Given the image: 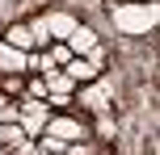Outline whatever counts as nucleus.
I'll use <instances>...</instances> for the list:
<instances>
[{"label":"nucleus","mask_w":160,"mask_h":155,"mask_svg":"<svg viewBox=\"0 0 160 155\" xmlns=\"http://www.w3.org/2000/svg\"><path fill=\"white\" fill-rule=\"evenodd\" d=\"M21 143H25L21 126H4V122H0V147H8V151H13V147H21Z\"/></svg>","instance_id":"obj_10"},{"label":"nucleus","mask_w":160,"mask_h":155,"mask_svg":"<svg viewBox=\"0 0 160 155\" xmlns=\"http://www.w3.org/2000/svg\"><path fill=\"white\" fill-rule=\"evenodd\" d=\"M97 130H101L97 139H110V130H114V126H110V113H101V117H97Z\"/></svg>","instance_id":"obj_15"},{"label":"nucleus","mask_w":160,"mask_h":155,"mask_svg":"<svg viewBox=\"0 0 160 155\" xmlns=\"http://www.w3.org/2000/svg\"><path fill=\"white\" fill-rule=\"evenodd\" d=\"M93 46H97V34L88 30V25H76V30L68 34V50H72V55H80V59H84Z\"/></svg>","instance_id":"obj_7"},{"label":"nucleus","mask_w":160,"mask_h":155,"mask_svg":"<svg viewBox=\"0 0 160 155\" xmlns=\"http://www.w3.org/2000/svg\"><path fill=\"white\" fill-rule=\"evenodd\" d=\"M63 71L72 75L76 84H88V80H97V75H101L93 63H88V59H80V55H72V59H68V63H63Z\"/></svg>","instance_id":"obj_8"},{"label":"nucleus","mask_w":160,"mask_h":155,"mask_svg":"<svg viewBox=\"0 0 160 155\" xmlns=\"http://www.w3.org/2000/svg\"><path fill=\"white\" fill-rule=\"evenodd\" d=\"M47 59H51L55 67H63L68 59H72V50H68V42H51V46H47Z\"/></svg>","instance_id":"obj_11"},{"label":"nucleus","mask_w":160,"mask_h":155,"mask_svg":"<svg viewBox=\"0 0 160 155\" xmlns=\"http://www.w3.org/2000/svg\"><path fill=\"white\" fill-rule=\"evenodd\" d=\"M0 92H4V97H13V92H25L21 75H0Z\"/></svg>","instance_id":"obj_12"},{"label":"nucleus","mask_w":160,"mask_h":155,"mask_svg":"<svg viewBox=\"0 0 160 155\" xmlns=\"http://www.w3.org/2000/svg\"><path fill=\"white\" fill-rule=\"evenodd\" d=\"M0 42H8V46L25 50V55L34 50V34H30V25H8V30H4V38H0Z\"/></svg>","instance_id":"obj_9"},{"label":"nucleus","mask_w":160,"mask_h":155,"mask_svg":"<svg viewBox=\"0 0 160 155\" xmlns=\"http://www.w3.org/2000/svg\"><path fill=\"white\" fill-rule=\"evenodd\" d=\"M110 17L118 34H148L160 21V4L156 0H127V4H114Z\"/></svg>","instance_id":"obj_1"},{"label":"nucleus","mask_w":160,"mask_h":155,"mask_svg":"<svg viewBox=\"0 0 160 155\" xmlns=\"http://www.w3.org/2000/svg\"><path fill=\"white\" fill-rule=\"evenodd\" d=\"M0 155H8V147H0Z\"/></svg>","instance_id":"obj_17"},{"label":"nucleus","mask_w":160,"mask_h":155,"mask_svg":"<svg viewBox=\"0 0 160 155\" xmlns=\"http://www.w3.org/2000/svg\"><path fill=\"white\" fill-rule=\"evenodd\" d=\"M84 59H88V63H93V67H97V71H101V63H105V50H101V46H93V50H88V55H84Z\"/></svg>","instance_id":"obj_14"},{"label":"nucleus","mask_w":160,"mask_h":155,"mask_svg":"<svg viewBox=\"0 0 160 155\" xmlns=\"http://www.w3.org/2000/svg\"><path fill=\"white\" fill-rule=\"evenodd\" d=\"M42 84H47V97H72V92H76V80L63 71V67L47 71V75H42Z\"/></svg>","instance_id":"obj_6"},{"label":"nucleus","mask_w":160,"mask_h":155,"mask_svg":"<svg viewBox=\"0 0 160 155\" xmlns=\"http://www.w3.org/2000/svg\"><path fill=\"white\" fill-rule=\"evenodd\" d=\"M42 134H55V139H63V143H76V139H88L93 130H88V122L76 117V113H59V117L51 113V122H47Z\"/></svg>","instance_id":"obj_2"},{"label":"nucleus","mask_w":160,"mask_h":155,"mask_svg":"<svg viewBox=\"0 0 160 155\" xmlns=\"http://www.w3.org/2000/svg\"><path fill=\"white\" fill-rule=\"evenodd\" d=\"M80 88V84H76ZM80 109H88V113H105V101H110V84L105 80H88V88H80Z\"/></svg>","instance_id":"obj_3"},{"label":"nucleus","mask_w":160,"mask_h":155,"mask_svg":"<svg viewBox=\"0 0 160 155\" xmlns=\"http://www.w3.org/2000/svg\"><path fill=\"white\" fill-rule=\"evenodd\" d=\"M42 25H47L51 42H68V34H72L80 21H76L72 13H42Z\"/></svg>","instance_id":"obj_5"},{"label":"nucleus","mask_w":160,"mask_h":155,"mask_svg":"<svg viewBox=\"0 0 160 155\" xmlns=\"http://www.w3.org/2000/svg\"><path fill=\"white\" fill-rule=\"evenodd\" d=\"M21 71H30V55L0 42V75H21Z\"/></svg>","instance_id":"obj_4"},{"label":"nucleus","mask_w":160,"mask_h":155,"mask_svg":"<svg viewBox=\"0 0 160 155\" xmlns=\"http://www.w3.org/2000/svg\"><path fill=\"white\" fill-rule=\"evenodd\" d=\"M4 105H8V97H4V92H0V109H4Z\"/></svg>","instance_id":"obj_16"},{"label":"nucleus","mask_w":160,"mask_h":155,"mask_svg":"<svg viewBox=\"0 0 160 155\" xmlns=\"http://www.w3.org/2000/svg\"><path fill=\"white\" fill-rule=\"evenodd\" d=\"M25 97H47V84H42V75H34V80L25 84Z\"/></svg>","instance_id":"obj_13"}]
</instances>
